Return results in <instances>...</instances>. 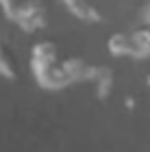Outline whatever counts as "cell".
Wrapping results in <instances>:
<instances>
[{
	"mask_svg": "<svg viewBox=\"0 0 150 152\" xmlns=\"http://www.w3.org/2000/svg\"><path fill=\"white\" fill-rule=\"evenodd\" d=\"M0 9L24 33H37L48 24V11L42 0H0Z\"/></svg>",
	"mask_w": 150,
	"mask_h": 152,
	"instance_id": "cell-1",
	"label": "cell"
},
{
	"mask_svg": "<svg viewBox=\"0 0 150 152\" xmlns=\"http://www.w3.org/2000/svg\"><path fill=\"white\" fill-rule=\"evenodd\" d=\"M33 76H35L37 85L46 89V91H61V89L72 87L74 83L67 76L63 61H50V63H42V65H31Z\"/></svg>",
	"mask_w": 150,
	"mask_h": 152,
	"instance_id": "cell-2",
	"label": "cell"
},
{
	"mask_svg": "<svg viewBox=\"0 0 150 152\" xmlns=\"http://www.w3.org/2000/svg\"><path fill=\"white\" fill-rule=\"evenodd\" d=\"M107 50L111 57L118 59H135L137 61V50H135L133 33H113L107 41Z\"/></svg>",
	"mask_w": 150,
	"mask_h": 152,
	"instance_id": "cell-3",
	"label": "cell"
},
{
	"mask_svg": "<svg viewBox=\"0 0 150 152\" xmlns=\"http://www.w3.org/2000/svg\"><path fill=\"white\" fill-rule=\"evenodd\" d=\"M63 2V7L67 11L72 13L76 20H80V22L85 24H98L102 22V13L96 4H91L89 0H61Z\"/></svg>",
	"mask_w": 150,
	"mask_h": 152,
	"instance_id": "cell-4",
	"label": "cell"
},
{
	"mask_svg": "<svg viewBox=\"0 0 150 152\" xmlns=\"http://www.w3.org/2000/svg\"><path fill=\"white\" fill-rule=\"evenodd\" d=\"M0 76L7 78V80L18 78V63H15V59H13V52L7 48L2 31H0Z\"/></svg>",
	"mask_w": 150,
	"mask_h": 152,
	"instance_id": "cell-5",
	"label": "cell"
},
{
	"mask_svg": "<svg viewBox=\"0 0 150 152\" xmlns=\"http://www.w3.org/2000/svg\"><path fill=\"white\" fill-rule=\"evenodd\" d=\"M63 67L67 76L72 78V83H87V74H89V67L91 63H87L83 57H70V59H63Z\"/></svg>",
	"mask_w": 150,
	"mask_h": 152,
	"instance_id": "cell-6",
	"label": "cell"
},
{
	"mask_svg": "<svg viewBox=\"0 0 150 152\" xmlns=\"http://www.w3.org/2000/svg\"><path fill=\"white\" fill-rule=\"evenodd\" d=\"M133 41H135V50H137V61L150 59V26L148 24L144 28L133 31Z\"/></svg>",
	"mask_w": 150,
	"mask_h": 152,
	"instance_id": "cell-7",
	"label": "cell"
},
{
	"mask_svg": "<svg viewBox=\"0 0 150 152\" xmlns=\"http://www.w3.org/2000/svg\"><path fill=\"white\" fill-rule=\"evenodd\" d=\"M94 87H96V96L100 100H107L109 98V94L113 91V87H115V78H113V70H109L107 74H102L100 78L94 83Z\"/></svg>",
	"mask_w": 150,
	"mask_h": 152,
	"instance_id": "cell-8",
	"label": "cell"
},
{
	"mask_svg": "<svg viewBox=\"0 0 150 152\" xmlns=\"http://www.w3.org/2000/svg\"><path fill=\"white\" fill-rule=\"evenodd\" d=\"M141 18H144V22L150 26V2L144 7V11H141Z\"/></svg>",
	"mask_w": 150,
	"mask_h": 152,
	"instance_id": "cell-9",
	"label": "cell"
},
{
	"mask_svg": "<svg viewBox=\"0 0 150 152\" xmlns=\"http://www.w3.org/2000/svg\"><path fill=\"white\" fill-rule=\"evenodd\" d=\"M146 85H148V87H150V74H148V78H146Z\"/></svg>",
	"mask_w": 150,
	"mask_h": 152,
	"instance_id": "cell-10",
	"label": "cell"
}]
</instances>
